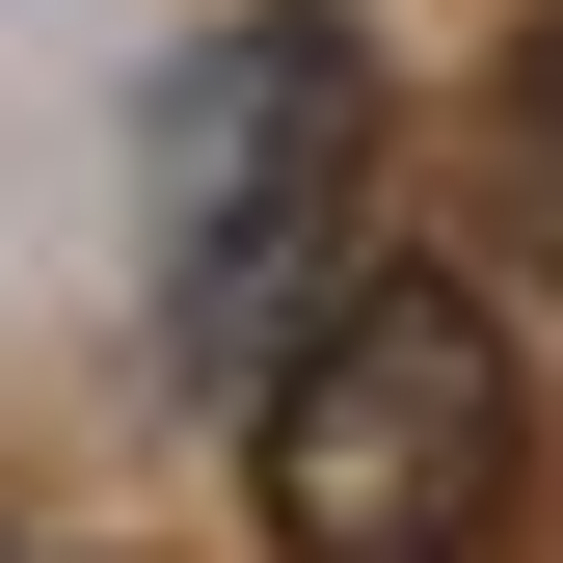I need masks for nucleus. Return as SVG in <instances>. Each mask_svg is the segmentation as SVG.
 <instances>
[{"label":"nucleus","mask_w":563,"mask_h":563,"mask_svg":"<svg viewBox=\"0 0 563 563\" xmlns=\"http://www.w3.org/2000/svg\"><path fill=\"white\" fill-rule=\"evenodd\" d=\"M242 483H268V563H483V537H510V483H537L510 322H483L456 268H349V296L268 349Z\"/></svg>","instance_id":"nucleus-1"},{"label":"nucleus","mask_w":563,"mask_h":563,"mask_svg":"<svg viewBox=\"0 0 563 563\" xmlns=\"http://www.w3.org/2000/svg\"><path fill=\"white\" fill-rule=\"evenodd\" d=\"M349 216H376V54L322 0H242L216 54H162V376H242L349 296Z\"/></svg>","instance_id":"nucleus-2"},{"label":"nucleus","mask_w":563,"mask_h":563,"mask_svg":"<svg viewBox=\"0 0 563 563\" xmlns=\"http://www.w3.org/2000/svg\"><path fill=\"white\" fill-rule=\"evenodd\" d=\"M537 162H563V0H537Z\"/></svg>","instance_id":"nucleus-3"}]
</instances>
